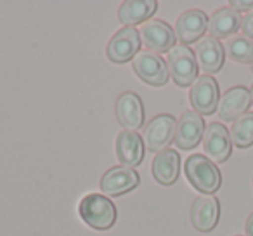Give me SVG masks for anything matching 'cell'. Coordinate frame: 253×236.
I'll return each instance as SVG.
<instances>
[{
    "instance_id": "24",
    "label": "cell",
    "mask_w": 253,
    "mask_h": 236,
    "mask_svg": "<svg viewBox=\"0 0 253 236\" xmlns=\"http://www.w3.org/2000/svg\"><path fill=\"white\" fill-rule=\"evenodd\" d=\"M231 7L234 11H253V0H231Z\"/></svg>"
},
{
    "instance_id": "5",
    "label": "cell",
    "mask_w": 253,
    "mask_h": 236,
    "mask_svg": "<svg viewBox=\"0 0 253 236\" xmlns=\"http://www.w3.org/2000/svg\"><path fill=\"white\" fill-rule=\"evenodd\" d=\"M132 68H134L135 75L151 87H163L170 78L165 59L151 50H141L135 56Z\"/></svg>"
},
{
    "instance_id": "14",
    "label": "cell",
    "mask_w": 253,
    "mask_h": 236,
    "mask_svg": "<svg viewBox=\"0 0 253 236\" xmlns=\"http://www.w3.org/2000/svg\"><path fill=\"white\" fill-rule=\"evenodd\" d=\"M220 203L211 194H201L191 205V222L200 233H210L218 224Z\"/></svg>"
},
{
    "instance_id": "25",
    "label": "cell",
    "mask_w": 253,
    "mask_h": 236,
    "mask_svg": "<svg viewBox=\"0 0 253 236\" xmlns=\"http://www.w3.org/2000/svg\"><path fill=\"white\" fill-rule=\"evenodd\" d=\"M246 236H253V212L246 219Z\"/></svg>"
},
{
    "instance_id": "16",
    "label": "cell",
    "mask_w": 253,
    "mask_h": 236,
    "mask_svg": "<svg viewBox=\"0 0 253 236\" xmlns=\"http://www.w3.org/2000/svg\"><path fill=\"white\" fill-rule=\"evenodd\" d=\"M252 104V97H250V91L243 85H236L231 87L229 91L224 92V95L218 101V116L222 120H232L243 116L248 113V108Z\"/></svg>"
},
{
    "instance_id": "15",
    "label": "cell",
    "mask_w": 253,
    "mask_h": 236,
    "mask_svg": "<svg viewBox=\"0 0 253 236\" xmlns=\"http://www.w3.org/2000/svg\"><path fill=\"white\" fill-rule=\"evenodd\" d=\"M194 56H196L198 68H201L207 75H211L220 71L224 66L225 50L220 40L213 37H203L194 47Z\"/></svg>"
},
{
    "instance_id": "19",
    "label": "cell",
    "mask_w": 253,
    "mask_h": 236,
    "mask_svg": "<svg viewBox=\"0 0 253 236\" xmlns=\"http://www.w3.org/2000/svg\"><path fill=\"white\" fill-rule=\"evenodd\" d=\"M241 21L243 18L238 11H234L232 7H222L215 11L208 21V32H210V37L217 40L231 39L241 28Z\"/></svg>"
},
{
    "instance_id": "26",
    "label": "cell",
    "mask_w": 253,
    "mask_h": 236,
    "mask_svg": "<svg viewBox=\"0 0 253 236\" xmlns=\"http://www.w3.org/2000/svg\"><path fill=\"white\" fill-rule=\"evenodd\" d=\"M250 97H252V104H253V84H252V87H250Z\"/></svg>"
},
{
    "instance_id": "7",
    "label": "cell",
    "mask_w": 253,
    "mask_h": 236,
    "mask_svg": "<svg viewBox=\"0 0 253 236\" xmlns=\"http://www.w3.org/2000/svg\"><path fill=\"white\" fill-rule=\"evenodd\" d=\"M191 106L196 109L200 115H211L218 109V101H220V92H218V84L213 77L203 75L193 84L189 92Z\"/></svg>"
},
{
    "instance_id": "23",
    "label": "cell",
    "mask_w": 253,
    "mask_h": 236,
    "mask_svg": "<svg viewBox=\"0 0 253 236\" xmlns=\"http://www.w3.org/2000/svg\"><path fill=\"white\" fill-rule=\"evenodd\" d=\"M241 30H243V33H245V37H248V39L253 40V11H250L248 14L243 18Z\"/></svg>"
},
{
    "instance_id": "2",
    "label": "cell",
    "mask_w": 253,
    "mask_h": 236,
    "mask_svg": "<svg viewBox=\"0 0 253 236\" xmlns=\"http://www.w3.org/2000/svg\"><path fill=\"white\" fill-rule=\"evenodd\" d=\"M186 176L194 189L211 194L220 189L222 176L218 167L203 155H191L186 160Z\"/></svg>"
},
{
    "instance_id": "21",
    "label": "cell",
    "mask_w": 253,
    "mask_h": 236,
    "mask_svg": "<svg viewBox=\"0 0 253 236\" xmlns=\"http://www.w3.org/2000/svg\"><path fill=\"white\" fill-rule=\"evenodd\" d=\"M231 139L241 149L250 148L253 144V113H245L232 122Z\"/></svg>"
},
{
    "instance_id": "9",
    "label": "cell",
    "mask_w": 253,
    "mask_h": 236,
    "mask_svg": "<svg viewBox=\"0 0 253 236\" xmlns=\"http://www.w3.org/2000/svg\"><path fill=\"white\" fill-rule=\"evenodd\" d=\"M141 184V177L134 169L125 165L111 167L101 177V189L106 196H122L135 189Z\"/></svg>"
},
{
    "instance_id": "6",
    "label": "cell",
    "mask_w": 253,
    "mask_h": 236,
    "mask_svg": "<svg viewBox=\"0 0 253 236\" xmlns=\"http://www.w3.org/2000/svg\"><path fill=\"white\" fill-rule=\"evenodd\" d=\"M177 120L169 113L155 116L144 127V142L149 151L162 153L169 149V144L175 138Z\"/></svg>"
},
{
    "instance_id": "13",
    "label": "cell",
    "mask_w": 253,
    "mask_h": 236,
    "mask_svg": "<svg viewBox=\"0 0 253 236\" xmlns=\"http://www.w3.org/2000/svg\"><path fill=\"white\" fill-rule=\"evenodd\" d=\"M208 21L210 18L207 12L201 9H189V11L182 12L175 23V37L184 44H193L200 42L203 39L205 32L208 30Z\"/></svg>"
},
{
    "instance_id": "17",
    "label": "cell",
    "mask_w": 253,
    "mask_h": 236,
    "mask_svg": "<svg viewBox=\"0 0 253 236\" xmlns=\"http://www.w3.org/2000/svg\"><path fill=\"white\" fill-rule=\"evenodd\" d=\"M116 155L122 165L125 167H139L144 160V142L141 134L132 131H123L116 138Z\"/></svg>"
},
{
    "instance_id": "8",
    "label": "cell",
    "mask_w": 253,
    "mask_h": 236,
    "mask_svg": "<svg viewBox=\"0 0 253 236\" xmlns=\"http://www.w3.org/2000/svg\"><path fill=\"white\" fill-rule=\"evenodd\" d=\"M203 149L207 153V158L213 163L227 162L232 153V139L227 127L218 122L207 125L203 134Z\"/></svg>"
},
{
    "instance_id": "4",
    "label": "cell",
    "mask_w": 253,
    "mask_h": 236,
    "mask_svg": "<svg viewBox=\"0 0 253 236\" xmlns=\"http://www.w3.org/2000/svg\"><path fill=\"white\" fill-rule=\"evenodd\" d=\"M141 32H137V28L123 26L113 35V39L108 44L106 54H108L109 61L115 64H125L135 59V56L141 50Z\"/></svg>"
},
{
    "instance_id": "1",
    "label": "cell",
    "mask_w": 253,
    "mask_h": 236,
    "mask_svg": "<svg viewBox=\"0 0 253 236\" xmlns=\"http://www.w3.org/2000/svg\"><path fill=\"white\" fill-rule=\"evenodd\" d=\"M78 214L95 231H108L116 221V207L108 196L90 193L82 198Z\"/></svg>"
},
{
    "instance_id": "22",
    "label": "cell",
    "mask_w": 253,
    "mask_h": 236,
    "mask_svg": "<svg viewBox=\"0 0 253 236\" xmlns=\"http://www.w3.org/2000/svg\"><path fill=\"white\" fill-rule=\"evenodd\" d=\"M224 50L236 63H253V40L248 37H231L227 39Z\"/></svg>"
},
{
    "instance_id": "18",
    "label": "cell",
    "mask_w": 253,
    "mask_h": 236,
    "mask_svg": "<svg viewBox=\"0 0 253 236\" xmlns=\"http://www.w3.org/2000/svg\"><path fill=\"white\" fill-rule=\"evenodd\" d=\"M153 177L163 186H172L177 183L180 174V155L175 149H165L153 160Z\"/></svg>"
},
{
    "instance_id": "12",
    "label": "cell",
    "mask_w": 253,
    "mask_h": 236,
    "mask_svg": "<svg viewBox=\"0 0 253 236\" xmlns=\"http://www.w3.org/2000/svg\"><path fill=\"white\" fill-rule=\"evenodd\" d=\"M205 129H207L205 127V120L200 113L186 111L177 122L175 138H173L177 148L186 149V151L196 148L201 139H203Z\"/></svg>"
},
{
    "instance_id": "27",
    "label": "cell",
    "mask_w": 253,
    "mask_h": 236,
    "mask_svg": "<svg viewBox=\"0 0 253 236\" xmlns=\"http://www.w3.org/2000/svg\"><path fill=\"white\" fill-rule=\"evenodd\" d=\"M252 70H253V63H252Z\"/></svg>"
},
{
    "instance_id": "20",
    "label": "cell",
    "mask_w": 253,
    "mask_h": 236,
    "mask_svg": "<svg viewBox=\"0 0 253 236\" xmlns=\"http://www.w3.org/2000/svg\"><path fill=\"white\" fill-rule=\"evenodd\" d=\"M156 0H126L120 5L118 18L125 26H134L139 23L149 21L156 12Z\"/></svg>"
},
{
    "instance_id": "11",
    "label": "cell",
    "mask_w": 253,
    "mask_h": 236,
    "mask_svg": "<svg viewBox=\"0 0 253 236\" xmlns=\"http://www.w3.org/2000/svg\"><path fill=\"white\" fill-rule=\"evenodd\" d=\"M141 39L151 52H170L175 47L177 37L172 26L162 19H149L141 28Z\"/></svg>"
},
{
    "instance_id": "3",
    "label": "cell",
    "mask_w": 253,
    "mask_h": 236,
    "mask_svg": "<svg viewBox=\"0 0 253 236\" xmlns=\"http://www.w3.org/2000/svg\"><path fill=\"white\" fill-rule=\"evenodd\" d=\"M169 73L179 87H189L198 80V63L194 50L187 46H177L167 57Z\"/></svg>"
},
{
    "instance_id": "10",
    "label": "cell",
    "mask_w": 253,
    "mask_h": 236,
    "mask_svg": "<svg viewBox=\"0 0 253 236\" xmlns=\"http://www.w3.org/2000/svg\"><path fill=\"white\" fill-rule=\"evenodd\" d=\"M116 118H118L120 125L126 131H139L144 125V104L139 94L128 91L123 92L118 99H116Z\"/></svg>"
}]
</instances>
